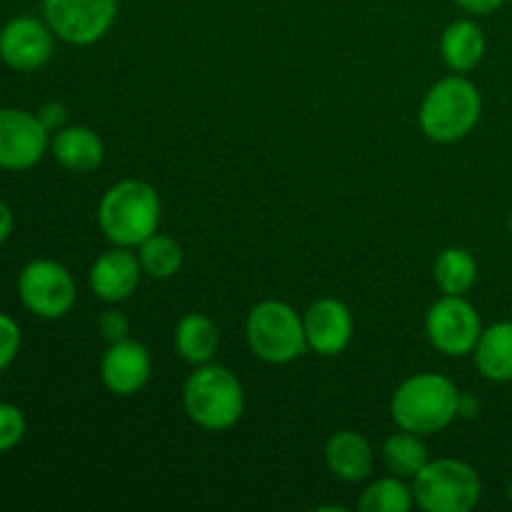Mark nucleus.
<instances>
[{"label":"nucleus","mask_w":512,"mask_h":512,"mask_svg":"<svg viewBox=\"0 0 512 512\" xmlns=\"http://www.w3.org/2000/svg\"><path fill=\"white\" fill-rule=\"evenodd\" d=\"M100 333H103V338L108 340V343H118V340H125L130 333V323L128 318H125L120 310H105L103 315H100Z\"/></svg>","instance_id":"a878e982"},{"label":"nucleus","mask_w":512,"mask_h":512,"mask_svg":"<svg viewBox=\"0 0 512 512\" xmlns=\"http://www.w3.org/2000/svg\"><path fill=\"white\" fill-rule=\"evenodd\" d=\"M308 348L323 358H335L353 340V315L338 298H320L303 313Z\"/></svg>","instance_id":"ddd939ff"},{"label":"nucleus","mask_w":512,"mask_h":512,"mask_svg":"<svg viewBox=\"0 0 512 512\" xmlns=\"http://www.w3.org/2000/svg\"><path fill=\"white\" fill-rule=\"evenodd\" d=\"M383 463L390 470V475L413 480L430 463L428 448L420 440V435L403 430V433L390 435L383 443Z\"/></svg>","instance_id":"412c9836"},{"label":"nucleus","mask_w":512,"mask_h":512,"mask_svg":"<svg viewBox=\"0 0 512 512\" xmlns=\"http://www.w3.org/2000/svg\"><path fill=\"white\" fill-rule=\"evenodd\" d=\"M50 148V133L38 115L23 108H0V168L30 170Z\"/></svg>","instance_id":"9d476101"},{"label":"nucleus","mask_w":512,"mask_h":512,"mask_svg":"<svg viewBox=\"0 0 512 512\" xmlns=\"http://www.w3.org/2000/svg\"><path fill=\"white\" fill-rule=\"evenodd\" d=\"M325 463L330 473L343 483H363L373 473V445L355 430H338L325 443Z\"/></svg>","instance_id":"2eb2a0df"},{"label":"nucleus","mask_w":512,"mask_h":512,"mask_svg":"<svg viewBox=\"0 0 512 512\" xmlns=\"http://www.w3.org/2000/svg\"><path fill=\"white\" fill-rule=\"evenodd\" d=\"M475 368L490 383H512V320L483 328L473 350Z\"/></svg>","instance_id":"f3484780"},{"label":"nucleus","mask_w":512,"mask_h":512,"mask_svg":"<svg viewBox=\"0 0 512 512\" xmlns=\"http://www.w3.org/2000/svg\"><path fill=\"white\" fill-rule=\"evenodd\" d=\"M98 225L113 245L138 248L143 240L158 233V190L138 178H128L110 185L103 193V198H100Z\"/></svg>","instance_id":"f03ea898"},{"label":"nucleus","mask_w":512,"mask_h":512,"mask_svg":"<svg viewBox=\"0 0 512 512\" xmlns=\"http://www.w3.org/2000/svg\"><path fill=\"white\" fill-rule=\"evenodd\" d=\"M425 333L438 353L448 358H465L473 355L483 335V318L475 305L465 300V295H443L425 315Z\"/></svg>","instance_id":"6e6552de"},{"label":"nucleus","mask_w":512,"mask_h":512,"mask_svg":"<svg viewBox=\"0 0 512 512\" xmlns=\"http://www.w3.org/2000/svg\"><path fill=\"white\" fill-rule=\"evenodd\" d=\"M485 48L488 43H485L483 28L468 18L453 20L440 38V55L453 73H470L478 68Z\"/></svg>","instance_id":"a211bd4d"},{"label":"nucleus","mask_w":512,"mask_h":512,"mask_svg":"<svg viewBox=\"0 0 512 512\" xmlns=\"http://www.w3.org/2000/svg\"><path fill=\"white\" fill-rule=\"evenodd\" d=\"M140 268L138 253H130V248L115 245L113 250L100 255L90 268V290L98 300L105 303H123L138 290Z\"/></svg>","instance_id":"4468645a"},{"label":"nucleus","mask_w":512,"mask_h":512,"mask_svg":"<svg viewBox=\"0 0 512 512\" xmlns=\"http://www.w3.org/2000/svg\"><path fill=\"white\" fill-rule=\"evenodd\" d=\"M25 433H28V420L23 410L13 403H0V453H8L23 443Z\"/></svg>","instance_id":"b1692460"},{"label":"nucleus","mask_w":512,"mask_h":512,"mask_svg":"<svg viewBox=\"0 0 512 512\" xmlns=\"http://www.w3.org/2000/svg\"><path fill=\"white\" fill-rule=\"evenodd\" d=\"M53 48L55 33L45 20L23 15L5 23L0 30V60L18 73H33L48 65Z\"/></svg>","instance_id":"9b49d317"},{"label":"nucleus","mask_w":512,"mask_h":512,"mask_svg":"<svg viewBox=\"0 0 512 512\" xmlns=\"http://www.w3.org/2000/svg\"><path fill=\"white\" fill-rule=\"evenodd\" d=\"M508 230H510V238H512V208H510V215H508Z\"/></svg>","instance_id":"c756f323"},{"label":"nucleus","mask_w":512,"mask_h":512,"mask_svg":"<svg viewBox=\"0 0 512 512\" xmlns=\"http://www.w3.org/2000/svg\"><path fill=\"white\" fill-rule=\"evenodd\" d=\"M138 260L140 268L148 278L168 280L183 265V248L175 238L163 233H153L148 240L138 245Z\"/></svg>","instance_id":"5701e85b"},{"label":"nucleus","mask_w":512,"mask_h":512,"mask_svg":"<svg viewBox=\"0 0 512 512\" xmlns=\"http://www.w3.org/2000/svg\"><path fill=\"white\" fill-rule=\"evenodd\" d=\"M245 338L255 358L270 365L293 363L308 350L303 315L280 300H263L250 310Z\"/></svg>","instance_id":"39448f33"},{"label":"nucleus","mask_w":512,"mask_h":512,"mask_svg":"<svg viewBox=\"0 0 512 512\" xmlns=\"http://www.w3.org/2000/svg\"><path fill=\"white\" fill-rule=\"evenodd\" d=\"M508 500L512 503V478H510V483H508Z\"/></svg>","instance_id":"7c9ffc66"},{"label":"nucleus","mask_w":512,"mask_h":512,"mask_svg":"<svg viewBox=\"0 0 512 512\" xmlns=\"http://www.w3.org/2000/svg\"><path fill=\"white\" fill-rule=\"evenodd\" d=\"M20 343H23L20 325L10 315L0 313V373L8 370L13 365V360L18 358Z\"/></svg>","instance_id":"393cba45"},{"label":"nucleus","mask_w":512,"mask_h":512,"mask_svg":"<svg viewBox=\"0 0 512 512\" xmlns=\"http://www.w3.org/2000/svg\"><path fill=\"white\" fill-rule=\"evenodd\" d=\"M18 298L35 318L58 320L73 308L75 280L58 260H30L18 275Z\"/></svg>","instance_id":"0eeeda50"},{"label":"nucleus","mask_w":512,"mask_h":512,"mask_svg":"<svg viewBox=\"0 0 512 512\" xmlns=\"http://www.w3.org/2000/svg\"><path fill=\"white\" fill-rule=\"evenodd\" d=\"M50 153L70 173H93L103 163L105 145L93 128L65 125L50 138Z\"/></svg>","instance_id":"dca6fc26"},{"label":"nucleus","mask_w":512,"mask_h":512,"mask_svg":"<svg viewBox=\"0 0 512 512\" xmlns=\"http://www.w3.org/2000/svg\"><path fill=\"white\" fill-rule=\"evenodd\" d=\"M38 120L45 125V130L48 133H55V130L65 128V120H68V108H65L63 103H58V100H50V103L40 105L38 113Z\"/></svg>","instance_id":"bb28decb"},{"label":"nucleus","mask_w":512,"mask_h":512,"mask_svg":"<svg viewBox=\"0 0 512 512\" xmlns=\"http://www.w3.org/2000/svg\"><path fill=\"white\" fill-rule=\"evenodd\" d=\"M13 210L8 208V203H3L0 200V243H5V240L10 238V233H13Z\"/></svg>","instance_id":"c85d7f7f"},{"label":"nucleus","mask_w":512,"mask_h":512,"mask_svg":"<svg viewBox=\"0 0 512 512\" xmlns=\"http://www.w3.org/2000/svg\"><path fill=\"white\" fill-rule=\"evenodd\" d=\"M45 23L70 45H93L118 18V0H43Z\"/></svg>","instance_id":"1a4fd4ad"},{"label":"nucleus","mask_w":512,"mask_h":512,"mask_svg":"<svg viewBox=\"0 0 512 512\" xmlns=\"http://www.w3.org/2000/svg\"><path fill=\"white\" fill-rule=\"evenodd\" d=\"M483 115V95L478 85L463 75L438 80L420 105V128L435 143H458L473 133Z\"/></svg>","instance_id":"7ed1b4c3"},{"label":"nucleus","mask_w":512,"mask_h":512,"mask_svg":"<svg viewBox=\"0 0 512 512\" xmlns=\"http://www.w3.org/2000/svg\"><path fill=\"white\" fill-rule=\"evenodd\" d=\"M220 345V330L205 313H188L175 325V350L190 365H205L215 358Z\"/></svg>","instance_id":"6ab92c4d"},{"label":"nucleus","mask_w":512,"mask_h":512,"mask_svg":"<svg viewBox=\"0 0 512 512\" xmlns=\"http://www.w3.org/2000/svg\"><path fill=\"white\" fill-rule=\"evenodd\" d=\"M413 495L425 512H470L480 503L483 480L465 460H430L413 478Z\"/></svg>","instance_id":"423d86ee"},{"label":"nucleus","mask_w":512,"mask_h":512,"mask_svg":"<svg viewBox=\"0 0 512 512\" xmlns=\"http://www.w3.org/2000/svg\"><path fill=\"white\" fill-rule=\"evenodd\" d=\"M460 10L468 15H490L505 5V0H455Z\"/></svg>","instance_id":"cd10ccee"},{"label":"nucleus","mask_w":512,"mask_h":512,"mask_svg":"<svg viewBox=\"0 0 512 512\" xmlns=\"http://www.w3.org/2000/svg\"><path fill=\"white\" fill-rule=\"evenodd\" d=\"M413 505V485H405V478L398 475L373 480L358 500V508L363 512H410Z\"/></svg>","instance_id":"4be33fe9"},{"label":"nucleus","mask_w":512,"mask_h":512,"mask_svg":"<svg viewBox=\"0 0 512 512\" xmlns=\"http://www.w3.org/2000/svg\"><path fill=\"white\" fill-rule=\"evenodd\" d=\"M433 275L443 295H465L478 280V260L465 248H445L435 260Z\"/></svg>","instance_id":"aec40b11"},{"label":"nucleus","mask_w":512,"mask_h":512,"mask_svg":"<svg viewBox=\"0 0 512 512\" xmlns=\"http://www.w3.org/2000/svg\"><path fill=\"white\" fill-rule=\"evenodd\" d=\"M150 370H153V360H150L148 348L130 338L110 343L100 358V380L110 393L120 398L140 393L148 385Z\"/></svg>","instance_id":"f8f14e48"},{"label":"nucleus","mask_w":512,"mask_h":512,"mask_svg":"<svg viewBox=\"0 0 512 512\" xmlns=\"http://www.w3.org/2000/svg\"><path fill=\"white\" fill-rule=\"evenodd\" d=\"M463 395L455 383L438 373H418L403 380L390 398V418L400 430L433 435L460 415Z\"/></svg>","instance_id":"f257e3e1"},{"label":"nucleus","mask_w":512,"mask_h":512,"mask_svg":"<svg viewBox=\"0 0 512 512\" xmlns=\"http://www.w3.org/2000/svg\"><path fill=\"white\" fill-rule=\"evenodd\" d=\"M183 405L188 418L198 428L220 433L233 428L243 418V385L223 365H198L183 385Z\"/></svg>","instance_id":"20e7f679"}]
</instances>
